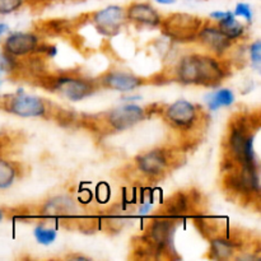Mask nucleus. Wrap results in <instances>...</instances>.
<instances>
[{
    "label": "nucleus",
    "mask_w": 261,
    "mask_h": 261,
    "mask_svg": "<svg viewBox=\"0 0 261 261\" xmlns=\"http://www.w3.org/2000/svg\"><path fill=\"white\" fill-rule=\"evenodd\" d=\"M73 209V203L70 199L64 198V196H59V198L51 199L47 204H46V213L53 214V216H60V214H66Z\"/></svg>",
    "instance_id": "nucleus-19"
},
{
    "label": "nucleus",
    "mask_w": 261,
    "mask_h": 261,
    "mask_svg": "<svg viewBox=\"0 0 261 261\" xmlns=\"http://www.w3.org/2000/svg\"><path fill=\"white\" fill-rule=\"evenodd\" d=\"M126 19L140 25L158 27L162 22V15L148 2H134L125 9Z\"/></svg>",
    "instance_id": "nucleus-13"
},
{
    "label": "nucleus",
    "mask_w": 261,
    "mask_h": 261,
    "mask_svg": "<svg viewBox=\"0 0 261 261\" xmlns=\"http://www.w3.org/2000/svg\"><path fill=\"white\" fill-rule=\"evenodd\" d=\"M17 168L9 161L0 158V189H8L14 182Z\"/></svg>",
    "instance_id": "nucleus-21"
},
{
    "label": "nucleus",
    "mask_w": 261,
    "mask_h": 261,
    "mask_svg": "<svg viewBox=\"0 0 261 261\" xmlns=\"http://www.w3.org/2000/svg\"><path fill=\"white\" fill-rule=\"evenodd\" d=\"M154 2H157L158 4H162V5H170V4H173L176 0H154Z\"/></svg>",
    "instance_id": "nucleus-27"
},
{
    "label": "nucleus",
    "mask_w": 261,
    "mask_h": 261,
    "mask_svg": "<svg viewBox=\"0 0 261 261\" xmlns=\"http://www.w3.org/2000/svg\"><path fill=\"white\" fill-rule=\"evenodd\" d=\"M190 208V200L185 194H176L172 198L168 199L163 209L165 217H181L186 214Z\"/></svg>",
    "instance_id": "nucleus-17"
},
{
    "label": "nucleus",
    "mask_w": 261,
    "mask_h": 261,
    "mask_svg": "<svg viewBox=\"0 0 261 261\" xmlns=\"http://www.w3.org/2000/svg\"><path fill=\"white\" fill-rule=\"evenodd\" d=\"M3 47L4 53L10 58H20L33 51H37V48L40 47V40L35 33L15 32L8 36Z\"/></svg>",
    "instance_id": "nucleus-11"
},
{
    "label": "nucleus",
    "mask_w": 261,
    "mask_h": 261,
    "mask_svg": "<svg viewBox=\"0 0 261 261\" xmlns=\"http://www.w3.org/2000/svg\"><path fill=\"white\" fill-rule=\"evenodd\" d=\"M25 0H0V14L7 15L17 12L24 5Z\"/></svg>",
    "instance_id": "nucleus-23"
},
{
    "label": "nucleus",
    "mask_w": 261,
    "mask_h": 261,
    "mask_svg": "<svg viewBox=\"0 0 261 261\" xmlns=\"http://www.w3.org/2000/svg\"><path fill=\"white\" fill-rule=\"evenodd\" d=\"M227 70L221 61L208 55L184 56L176 68V76L184 84L217 87L226 78Z\"/></svg>",
    "instance_id": "nucleus-1"
},
{
    "label": "nucleus",
    "mask_w": 261,
    "mask_h": 261,
    "mask_svg": "<svg viewBox=\"0 0 261 261\" xmlns=\"http://www.w3.org/2000/svg\"><path fill=\"white\" fill-rule=\"evenodd\" d=\"M234 17H242L247 20V22H251L252 20V9L251 5L247 4V3H239L236 5L233 10Z\"/></svg>",
    "instance_id": "nucleus-24"
},
{
    "label": "nucleus",
    "mask_w": 261,
    "mask_h": 261,
    "mask_svg": "<svg viewBox=\"0 0 261 261\" xmlns=\"http://www.w3.org/2000/svg\"><path fill=\"white\" fill-rule=\"evenodd\" d=\"M168 154L163 149H153L137 158L138 170L147 177H160L168 167Z\"/></svg>",
    "instance_id": "nucleus-12"
},
{
    "label": "nucleus",
    "mask_w": 261,
    "mask_h": 261,
    "mask_svg": "<svg viewBox=\"0 0 261 261\" xmlns=\"http://www.w3.org/2000/svg\"><path fill=\"white\" fill-rule=\"evenodd\" d=\"M8 31V25L5 23H0V37Z\"/></svg>",
    "instance_id": "nucleus-28"
},
{
    "label": "nucleus",
    "mask_w": 261,
    "mask_h": 261,
    "mask_svg": "<svg viewBox=\"0 0 261 261\" xmlns=\"http://www.w3.org/2000/svg\"><path fill=\"white\" fill-rule=\"evenodd\" d=\"M204 25L203 19L186 13H173L167 18H162L160 27L171 40L177 42H190L196 40L199 31Z\"/></svg>",
    "instance_id": "nucleus-3"
},
{
    "label": "nucleus",
    "mask_w": 261,
    "mask_h": 261,
    "mask_svg": "<svg viewBox=\"0 0 261 261\" xmlns=\"http://www.w3.org/2000/svg\"><path fill=\"white\" fill-rule=\"evenodd\" d=\"M196 40L200 41L201 45L217 55L226 53L232 45V41L227 38L217 25H203Z\"/></svg>",
    "instance_id": "nucleus-14"
},
{
    "label": "nucleus",
    "mask_w": 261,
    "mask_h": 261,
    "mask_svg": "<svg viewBox=\"0 0 261 261\" xmlns=\"http://www.w3.org/2000/svg\"><path fill=\"white\" fill-rule=\"evenodd\" d=\"M102 86L106 88L114 89L119 92H130L135 88H139L144 81L140 76L134 75L126 71H109L101 78Z\"/></svg>",
    "instance_id": "nucleus-15"
},
{
    "label": "nucleus",
    "mask_w": 261,
    "mask_h": 261,
    "mask_svg": "<svg viewBox=\"0 0 261 261\" xmlns=\"http://www.w3.org/2000/svg\"><path fill=\"white\" fill-rule=\"evenodd\" d=\"M246 117H240L229 129L228 149L232 160L240 166L257 167L256 155L254 152V135L250 132Z\"/></svg>",
    "instance_id": "nucleus-2"
},
{
    "label": "nucleus",
    "mask_w": 261,
    "mask_h": 261,
    "mask_svg": "<svg viewBox=\"0 0 261 261\" xmlns=\"http://www.w3.org/2000/svg\"><path fill=\"white\" fill-rule=\"evenodd\" d=\"M236 245L233 241L218 237L211 241V257L214 260H228L233 256Z\"/></svg>",
    "instance_id": "nucleus-16"
},
{
    "label": "nucleus",
    "mask_w": 261,
    "mask_h": 261,
    "mask_svg": "<svg viewBox=\"0 0 261 261\" xmlns=\"http://www.w3.org/2000/svg\"><path fill=\"white\" fill-rule=\"evenodd\" d=\"M175 232V223L168 218L154 219L149 223L147 233L143 236V244L139 251L160 256L162 252L170 251L172 246V237Z\"/></svg>",
    "instance_id": "nucleus-4"
},
{
    "label": "nucleus",
    "mask_w": 261,
    "mask_h": 261,
    "mask_svg": "<svg viewBox=\"0 0 261 261\" xmlns=\"http://www.w3.org/2000/svg\"><path fill=\"white\" fill-rule=\"evenodd\" d=\"M92 19L101 35L111 37L120 32V28L126 20V15L125 9L120 5H109L94 13Z\"/></svg>",
    "instance_id": "nucleus-7"
},
{
    "label": "nucleus",
    "mask_w": 261,
    "mask_h": 261,
    "mask_svg": "<svg viewBox=\"0 0 261 261\" xmlns=\"http://www.w3.org/2000/svg\"><path fill=\"white\" fill-rule=\"evenodd\" d=\"M224 182L227 189L237 195L252 196L260 190L259 171L257 167L240 166V168L229 171Z\"/></svg>",
    "instance_id": "nucleus-5"
},
{
    "label": "nucleus",
    "mask_w": 261,
    "mask_h": 261,
    "mask_svg": "<svg viewBox=\"0 0 261 261\" xmlns=\"http://www.w3.org/2000/svg\"><path fill=\"white\" fill-rule=\"evenodd\" d=\"M233 14V12H221V10H218V12H213L211 13V15L209 17L212 18V19L217 20V22H219V20H223V19H227L228 17H232Z\"/></svg>",
    "instance_id": "nucleus-26"
},
{
    "label": "nucleus",
    "mask_w": 261,
    "mask_h": 261,
    "mask_svg": "<svg viewBox=\"0 0 261 261\" xmlns=\"http://www.w3.org/2000/svg\"><path fill=\"white\" fill-rule=\"evenodd\" d=\"M7 110L13 115L19 117H41L46 114L45 102L41 98L35 96H27V94H15L13 98L9 99L7 105Z\"/></svg>",
    "instance_id": "nucleus-10"
},
{
    "label": "nucleus",
    "mask_w": 261,
    "mask_h": 261,
    "mask_svg": "<svg viewBox=\"0 0 261 261\" xmlns=\"http://www.w3.org/2000/svg\"><path fill=\"white\" fill-rule=\"evenodd\" d=\"M35 237L37 240L38 244L41 245H51L58 237V233H56L55 229L46 228L43 226L36 227L35 229Z\"/></svg>",
    "instance_id": "nucleus-22"
},
{
    "label": "nucleus",
    "mask_w": 261,
    "mask_h": 261,
    "mask_svg": "<svg viewBox=\"0 0 261 261\" xmlns=\"http://www.w3.org/2000/svg\"><path fill=\"white\" fill-rule=\"evenodd\" d=\"M250 55H251V61L255 65H259L261 61V42L259 40L255 41L250 46Z\"/></svg>",
    "instance_id": "nucleus-25"
},
{
    "label": "nucleus",
    "mask_w": 261,
    "mask_h": 261,
    "mask_svg": "<svg viewBox=\"0 0 261 261\" xmlns=\"http://www.w3.org/2000/svg\"><path fill=\"white\" fill-rule=\"evenodd\" d=\"M166 119L176 129L190 130L199 119L198 107L191 102L180 99L167 107Z\"/></svg>",
    "instance_id": "nucleus-8"
},
{
    "label": "nucleus",
    "mask_w": 261,
    "mask_h": 261,
    "mask_svg": "<svg viewBox=\"0 0 261 261\" xmlns=\"http://www.w3.org/2000/svg\"><path fill=\"white\" fill-rule=\"evenodd\" d=\"M2 219H3V212L0 211V222H2Z\"/></svg>",
    "instance_id": "nucleus-29"
},
{
    "label": "nucleus",
    "mask_w": 261,
    "mask_h": 261,
    "mask_svg": "<svg viewBox=\"0 0 261 261\" xmlns=\"http://www.w3.org/2000/svg\"><path fill=\"white\" fill-rule=\"evenodd\" d=\"M217 27H218L219 30L222 31V33L231 41L239 40V38H241L245 33V27L236 19L234 15L228 17L227 19L219 20Z\"/></svg>",
    "instance_id": "nucleus-18"
},
{
    "label": "nucleus",
    "mask_w": 261,
    "mask_h": 261,
    "mask_svg": "<svg viewBox=\"0 0 261 261\" xmlns=\"http://www.w3.org/2000/svg\"><path fill=\"white\" fill-rule=\"evenodd\" d=\"M145 119V110L137 105H125L117 107L107 115V122L116 132H122Z\"/></svg>",
    "instance_id": "nucleus-9"
},
{
    "label": "nucleus",
    "mask_w": 261,
    "mask_h": 261,
    "mask_svg": "<svg viewBox=\"0 0 261 261\" xmlns=\"http://www.w3.org/2000/svg\"><path fill=\"white\" fill-rule=\"evenodd\" d=\"M234 102L233 92L229 89H219L209 98V109L218 110L219 107H228Z\"/></svg>",
    "instance_id": "nucleus-20"
},
{
    "label": "nucleus",
    "mask_w": 261,
    "mask_h": 261,
    "mask_svg": "<svg viewBox=\"0 0 261 261\" xmlns=\"http://www.w3.org/2000/svg\"><path fill=\"white\" fill-rule=\"evenodd\" d=\"M53 88L61 96L70 101H82L86 97L91 96L96 91V86L93 82L75 76H59L54 81Z\"/></svg>",
    "instance_id": "nucleus-6"
}]
</instances>
